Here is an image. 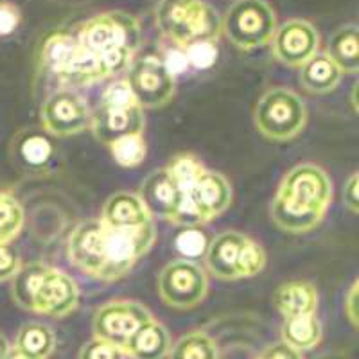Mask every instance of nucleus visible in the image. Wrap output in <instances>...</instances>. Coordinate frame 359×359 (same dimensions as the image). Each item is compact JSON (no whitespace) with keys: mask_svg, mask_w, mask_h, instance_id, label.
Returning a JSON list of instances; mask_svg holds the SVG:
<instances>
[{"mask_svg":"<svg viewBox=\"0 0 359 359\" xmlns=\"http://www.w3.org/2000/svg\"><path fill=\"white\" fill-rule=\"evenodd\" d=\"M271 53L282 65L300 69L318 54L320 33L304 18H290L277 27L271 38Z\"/></svg>","mask_w":359,"mask_h":359,"instance_id":"dca6fc26","label":"nucleus"},{"mask_svg":"<svg viewBox=\"0 0 359 359\" xmlns=\"http://www.w3.org/2000/svg\"><path fill=\"white\" fill-rule=\"evenodd\" d=\"M165 169L172 176V180L176 182L180 191L185 192L196 182L198 176L205 171V165L196 155H192V153H180V155L172 156V160L168 163Z\"/></svg>","mask_w":359,"mask_h":359,"instance_id":"c85d7f7f","label":"nucleus"},{"mask_svg":"<svg viewBox=\"0 0 359 359\" xmlns=\"http://www.w3.org/2000/svg\"><path fill=\"white\" fill-rule=\"evenodd\" d=\"M280 336L282 343H286L298 352H306L322 341L323 329L316 314H306V316L284 318Z\"/></svg>","mask_w":359,"mask_h":359,"instance_id":"b1692460","label":"nucleus"},{"mask_svg":"<svg viewBox=\"0 0 359 359\" xmlns=\"http://www.w3.org/2000/svg\"><path fill=\"white\" fill-rule=\"evenodd\" d=\"M345 316L354 327H358V282H354L345 297Z\"/></svg>","mask_w":359,"mask_h":359,"instance_id":"4c0bfd02","label":"nucleus"},{"mask_svg":"<svg viewBox=\"0 0 359 359\" xmlns=\"http://www.w3.org/2000/svg\"><path fill=\"white\" fill-rule=\"evenodd\" d=\"M90 128L94 137L102 144H111L128 135H142L146 130V117L140 104L135 101L130 86L124 81H115L104 90L99 104L92 114Z\"/></svg>","mask_w":359,"mask_h":359,"instance_id":"0eeeda50","label":"nucleus"},{"mask_svg":"<svg viewBox=\"0 0 359 359\" xmlns=\"http://www.w3.org/2000/svg\"><path fill=\"white\" fill-rule=\"evenodd\" d=\"M208 278L200 264L189 259H176L165 264L158 275V294L172 309H192L207 297Z\"/></svg>","mask_w":359,"mask_h":359,"instance_id":"f8f14e48","label":"nucleus"},{"mask_svg":"<svg viewBox=\"0 0 359 359\" xmlns=\"http://www.w3.org/2000/svg\"><path fill=\"white\" fill-rule=\"evenodd\" d=\"M9 158L25 175H43L56 162L57 149L45 130L24 128L9 144Z\"/></svg>","mask_w":359,"mask_h":359,"instance_id":"f3484780","label":"nucleus"},{"mask_svg":"<svg viewBox=\"0 0 359 359\" xmlns=\"http://www.w3.org/2000/svg\"><path fill=\"white\" fill-rule=\"evenodd\" d=\"M76 36L97 57L108 78L124 72L142 45L140 22L124 11H107L88 18L79 25Z\"/></svg>","mask_w":359,"mask_h":359,"instance_id":"7ed1b4c3","label":"nucleus"},{"mask_svg":"<svg viewBox=\"0 0 359 359\" xmlns=\"http://www.w3.org/2000/svg\"><path fill=\"white\" fill-rule=\"evenodd\" d=\"M273 307L284 318L316 314L318 290L307 280H290L275 290Z\"/></svg>","mask_w":359,"mask_h":359,"instance_id":"aec40b11","label":"nucleus"},{"mask_svg":"<svg viewBox=\"0 0 359 359\" xmlns=\"http://www.w3.org/2000/svg\"><path fill=\"white\" fill-rule=\"evenodd\" d=\"M79 304L78 284L70 275L47 266L31 298V311L49 318H65Z\"/></svg>","mask_w":359,"mask_h":359,"instance_id":"2eb2a0df","label":"nucleus"},{"mask_svg":"<svg viewBox=\"0 0 359 359\" xmlns=\"http://www.w3.org/2000/svg\"><path fill=\"white\" fill-rule=\"evenodd\" d=\"M339 79L341 72L325 54H316L300 67V85L313 95L331 94L339 85Z\"/></svg>","mask_w":359,"mask_h":359,"instance_id":"5701e85b","label":"nucleus"},{"mask_svg":"<svg viewBox=\"0 0 359 359\" xmlns=\"http://www.w3.org/2000/svg\"><path fill=\"white\" fill-rule=\"evenodd\" d=\"M22 22V13L17 4L9 0H0V38L11 36Z\"/></svg>","mask_w":359,"mask_h":359,"instance_id":"473e14b6","label":"nucleus"},{"mask_svg":"<svg viewBox=\"0 0 359 359\" xmlns=\"http://www.w3.org/2000/svg\"><path fill=\"white\" fill-rule=\"evenodd\" d=\"M153 316L146 306L135 300H111L102 304L94 314V338L104 339L115 347L124 348L131 336Z\"/></svg>","mask_w":359,"mask_h":359,"instance_id":"ddd939ff","label":"nucleus"},{"mask_svg":"<svg viewBox=\"0 0 359 359\" xmlns=\"http://www.w3.org/2000/svg\"><path fill=\"white\" fill-rule=\"evenodd\" d=\"M277 27V13L266 0H236L221 18V33L241 50L269 43Z\"/></svg>","mask_w":359,"mask_h":359,"instance_id":"1a4fd4ad","label":"nucleus"},{"mask_svg":"<svg viewBox=\"0 0 359 359\" xmlns=\"http://www.w3.org/2000/svg\"><path fill=\"white\" fill-rule=\"evenodd\" d=\"M162 62L163 65L168 67L169 72L172 74V76H180V74H184L185 70H189L191 67H189V62H187V54H185V49L184 47H178V45H175V47H169L165 53H163Z\"/></svg>","mask_w":359,"mask_h":359,"instance_id":"f704fd0d","label":"nucleus"},{"mask_svg":"<svg viewBox=\"0 0 359 359\" xmlns=\"http://www.w3.org/2000/svg\"><path fill=\"white\" fill-rule=\"evenodd\" d=\"M168 355L169 359H219V348L208 334L192 331L171 345Z\"/></svg>","mask_w":359,"mask_h":359,"instance_id":"a878e982","label":"nucleus"},{"mask_svg":"<svg viewBox=\"0 0 359 359\" xmlns=\"http://www.w3.org/2000/svg\"><path fill=\"white\" fill-rule=\"evenodd\" d=\"M22 266V259L13 246L0 245V282L11 280Z\"/></svg>","mask_w":359,"mask_h":359,"instance_id":"72a5a7b5","label":"nucleus"},{"mask_svg":"<svg viewBox=\"0 0 359 359\" xmlns=\"http://www.w3.org/2000/svg\"><path fill=\"white\" fill-rule=\"evenodd\" d=\"M137 194L146 205L147 212L151 214V217L155 216L176 223L180 207L184 201V192L180 191L168 169L163 168L149 172L140 184Z\"/></svg>","mask_w":359,"mask_h":359,"instance_id":"a211bd4d","label":"nucleus"},{"mask_svg":"<svg viewBox=\"0 0 359 359\" xmlns=\"http://www.w3.org/2000/svg\"><path fill=\"white\" fill-rule=\"evenodd\" d=\"M108 146H110L111 158L115 160V163L126 169L139 168L147 155V144L142 135H128Z\"/></svg>","mask_w":359,"mask_h":359,"instance_id":"cd10ccee","label":"nucleus"},{"mask_svg":"<svg viewBox=\"0 0 359 359\" xmlns=\"http://www.w3.org/2000/svg\"><path fill=\"white\" fill-rule=\"evenodd\" d=\"M155 224L140 229H114L104 221L86 219L72 230L67 255L74 268L95 280L115 282L133 269L155 245Z\"/></svg>","mask_w":359,"mask_h":359,"instance_id":"f257e3e1","label":"nucleus"},{"mask_svg":"<svg viewBox=\"0 0 359 359\" xmlns=\"http://www.w3.org/2000/svg\"><path fill=\"white\" fill-rule=\"evenodd\" d=\"M25 212L18 198L9 191H0V245H8L20 233Z\"/></svg>","mask_w":359,"mask_h":359,"instance_id":"bb28decb","label":"nucleus"},{"mask_svg":"<svg viewBox=\"0 0 359 359\" xmlns=\"http://www.w3.org/2000/svg\"><path fill=\"white\" fill-rule=\"evenodd\" d=\"M15 348L31 359H49L56 348V336L45 323L27 322L18 331Z\"/></svg>","mask_w":359,"mask_h":359,"instance_id":"393cba45","label":"nucleus"},{"mask_svg":"<svg viewBox=\"0 0 359 359\" xmlns=\"http://www.w3.org/2000/svg\"><path fill=\"white\" fill-rule=\"evenodd\" d=\"M124 81L142 110H158L176 94V78L156 54L135 56L126 69Z\"/></svg>","mask_w":359,"mask_h":359,"instance_id":"9b49d317","label":"nucleus"},{"mask_svg":"<svg viewBox=\"0 0 359 359\" xmlns=\"http://www.w3.org/2000/svg\"><path fill=\"white\" fill-rule=\"evenodd\" d=\"M155 24L163 36L178 47L196 41H217L221 34L219 13L205 0H160Z\"/></svg>","mask_w":359,"mask_h":359,"instance_id":"39448f33","label":"nucleus"},{"mask_svg":"<svg viewBox=\"0 0 359 359\" xmlns=\"http://www.w3.org/2000/svg\"><path fill=\"white\" fill-rule=\"evenodd\" d=\"M43 70L67 88L92 86L108 79L97 57L79 43L76 33L56 31L45 38L40 50Z\"/></svg>","mask_w":359,"mask_h":359,"instance_id":"20e7f679","label":"nucleus"},{"mask_svg":"<svg viewBox=\"0 0 359 359\" xmlns=\"http://www.w3.org/2000/svg\"><path fill=\"white\" fill-rule=\"evenodd\" d=\"M101 219L114 229H140L153 223L151 214L147 212L137 192H115L102 205Z\"/></svg>","mask_w":359,"mask_h":359,"instance_id":"6ab92c4d","label":"nucleus"},{"mask_svg":"<svg viewBox=\"0 0 359 359\" xmlns=\"http://www.w3.org/2000/svg\"><path fill=\"white\" fill-rule=\"evenodd\" d=\"M259 359H306V358L302 355V352L294 351V348H291L290 345L280 341V343L269 345V347L259 355Z\"/></svg>","mask_w":359,"mask_h":359,"instance_id":"e433bc0d","label":"nucleus"},{"mask_svg":"<svg viewBox=\"0 0 359 359\" xmlns=\"http://www.w3.org/2000/svg\"><path fill=\"white\" fill-rule=\"evenodd\" d=\"M123 351L131 359H165L171 351V336L163 323L151 318L131 336Z\"/></svg>","mask_w":359,"mask_h":359,"instance_id":"412c9836","label":"nucleus"},{"mask_svg":"<svg viewBox=\"0 0 359 359\" xmlns=\"http://www.w3.org/2000/svg\"><path fill=\"white\" fill-rule=\"evenodd\" d=\"M232 185L221 172L205 169L184 192L176 224L201 226L226 212L232 205Z\"/></svg>","mask_w":359,"mask_h":359,"instance_id":"9d476101","label":"nucleus"},{"mask_svg":"<svg viewBox=\"0 0 359 359\" xmlns=\"http://www.w3.org/2000/svg\"><path fill=\"white\" fill-rule=\"evenodd\" d=\"M207 246V236L203 230H200V226H185L175 239V248L178 250L182 257L189 259V261L203 257Z\"/></svg>","mask_w":359,"mask_h":359,"instance_id":"c756f323","label":"nucleus"},{"mask_svg":"<svg viewBox=\"0 0 359 359\" xmlns=\"http://www.w3.org/2000/svg\"><path fill=\"white\" fill-rule=\"evenodd\" d=\"M325 56L339 69V72L355 74L359 70V29L347 24L332 33L327 43Z\"/></svg>","mask_w":359,"mask_h":359,"instance_id":"4be33fe9","label":"nucleus"},{"mask_svg":"<svg viewBox=\"0 0 359 359\" xmlns=\"http://www.w3.org/2000/svg\"><path fill=\"white\" fill-rule=\"evenodd\" d=\"M205 262L217 280L252 278L264 269L266 252L250 236L237 230H224L208 241Z\"/></svg>","mask_w":359,"mask_h":359,"instance_id":"423d86ee","label":"nucleus"},{"mask_svg":"<svg viewBox=\"0 0 359 359\" xmlns=\"http://www.w3.org/2000/svg\"><path fill=\"white\" fill-rule=\"evenodd\" d=\"M78 359H126V354L121 347H115L104 339L94 338L83 345Z\"/></svg>","mask_w":359,"mask_h":359,"instance_id":"2f4dec72","label":"nucleus"},{"mask_svg":"<svg viewBox=\"0 0 359 359\" xmlns=\"http://www.w3.org/2000/svg\"><path fill=\"white\" fill-rule=\"evenodd\" d=\"M358 184H359V175L358 172H352V175L348 176L347 182H345V187H343V203H345V207L354 214H358L359 210Z\"/></svg>","mask_w":359,"mask_h":359,"instance_id":"c9c22d12","label":"nucleus"},{"mask_svg":"<svg viewBox=\"0 0 359 359\" xmlns=\"http://www.w3.org/2000/svg\"><path fill=\"white\" fill-rule=\"evenodd\" d=\"M8 352H9L8 338H6V336L0 332V359H4L6 355H8Z\"/></svg>","mask_w":359,"mask_h":359,"instance_id":"58836bf2","label":"nucleus"},{"mask_svg":"<svg viewBox=\"0 0 359 359\" xmlns=\"http://www.w3.org/2000/svg\"><path fill=\"white\" fill-rule=\"evenodd\" d=\"M189 67L194 70L212 69L217 62V41H196L184 47Z\"/></svg>","mask_w":359,"mask_h":359,"instance_id":"7c9ffc66","label":"nucleus"},{"mask_svg":"<svg viewBox=\"0 0 359 359\" xmlns=\"http://www.w3.org/2000/svg\"><path fill=\"white\" fill-rule=\"evenodd\" d=\"M40 121L50 137H72L90 128L92 111L88 102L72 88H60L45 99Z\"/></svg>","mask_w":359,"mask_h":359,"instance_id":"4468645a","label":"nucleus"},{"mask_svg":"<svg viewBox=\"0 0 359 359\" xmlns=\"http://www.w3.org/2000/svg\"><path fill=\"white\" fill-rule=\"evenodd\" d=\"M4 359H31V358H27L25 354H22V352L17 351V348H9L8 355H6Z\"/></svg>","mask_w":359,"mask_h":359,"instance_id":"ea45409f","label":"nucleus"},{"mask_svg":"<svg viewBox=\"0 0 359 359\" xmlns=\"http://www.w3.org/2000/svg\"><path fill=\"white\" fill-rule=\"evenodd\" d=\"M253 123L268 140L287 142L302 133L307 124L306 102L286 86L266 90L253 110Z\"/></svg>","mask_w":359,"mask_h":359,"instance_id":"6e6552de","label":"nucleus"},{"mask_svg":"<svg viewBox=\"0 0 359 359\" xmlns=\"http://www.w3.org/2000/svg\"><path fill=\"white\" fill-rule=\"evenodd\" d=\"M331 201L332 182L325 169L311 162L298 163L282 178L269 217L284 232H309L322 223Z\"/></svg>","mask_w":359,"mask_h":359,"instance_id":"f03ea898","label":"nucleus"}]
</instances>
